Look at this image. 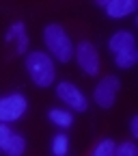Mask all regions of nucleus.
Segmentation results:
<instances>
[{"label":"nucleus","mask_w":138,"mask_h":156,"mask_svg":"<svg viewBox=\"0 0 138 156\" xmlns=\"http://www.w3.org/2000/svg\"><path fill=\"white\" fill-rule=\"evenodd\" d=\"M26 69H28V76L32 78V83L37 87H52L54 78H56V67H54V61L48 52H41V50H35V52H28L26 54Z\"/></svg>","instance_id":"f257e3e1"},{"label":"nucleus","mask_w":138,"mask_h":156,"mask_svg":"<svg viewBox=\"0 0 138 156\" xmlns=\"http://www.w3.org/2000/svg\"><path fill=\"white\" fill-rule=\"evenodd\" d=\"M48 117H50V122L56 124L58 128H71V124H73L71 111H65V108H52L48 113Z\"/></svg>","instance_id":"9b49d317"},{"label":"nucleus","mask_w":138,"mask_h":156,"mask_svg":"<svg viewBox=\"0 0 138 156\" xmlns=\"http://www.w3.org/2000/svg\"><path fill=\"white\" fill-rule=\"evenodd\" d=\"M73 56H76L78 65L82 67L84 74H89V76L99 74V54H97V48L91 41H86V39L80 41L73 48Z\"/></svg>","instance_id":"20e7f679"},{"label":"nucleus","mask_w":138,"mask_h":156,"mask_svg":"<svg viewBox=\"0 0 138 156\" xmlns=\"http://www.w3.org/2000/svg\"><path fill=\"white\" fill-rule=\"evenodd\" d=\"M0 152H5L7 156H22L26 152L24 136L13 132L7 124H0Z\"/></svg>","instance_id":"0eeeda50"},{"label":"nucleus","mask_w":138,"mask_h":156,"mask_svg":"<svg viewBox=\"0 0 138 156\" xmlns=\"http://www.w3.org/2000/svg\"><path fill=\"white\" fill-rule=\"evenodd\" d=\"M7 41H15V52L17 54H26L28 52V35L24 22H15L11 30L7 33Z\"/></svg>","instance_id":"1a4fd4ad"},{"label":"nucleus","mask_w":138,"mask_h":156,"mask_svg":"<svg viewBox=\"0 0 138 156\" xmlns=\"http://www.w3.org/2000/svg\"><path fill=\"white\" fill-rule=\"evenodd\" d=\"M56 95H58V100L65 102L71 111L82 113V111H86V108H89V100H86V95H84L80 89H78L73 83H67V80L58 83V85H56Z\"/></svg>","instance_id":"423d86ee"},{"label":"nucleus","mask_w":138,"mask_h":156,"mask_svg":"<svg viewBox=\"0 0 138 156\" xmlns=\"http://www.w3.org/2000/svg\"><path fill=\"white\" fill-rule=\"evenodd\" d=\"M136 61H138V50H136V48H132V50H123V52H119V54H114V63L119 65L121 69H130V67H134Z\"/></svg>","instance_id":"f8f14e48"},{"label":"nucleus","mask_w":138,"mask_h":156,"mask_svg":"<svg viewBox=\"0 0 138 156\" xmlns=\"http://www.w3.org/2000/svg\"><path fill=\"white\" fill-rule=\"evenodd\" d=\"M28 108V100L22 93H9L0 98V124L17 122Z\"/></svg>","instance_id":"7ed1b4c3"},{"label":"nucleus","mask_w":138,"mask_h":156,"mask_svg":"<svg viewBox=\"0 0 138 156\" xmlns=\"http://www.w3.org/2000/svg\"><path fill=\"white\" fill-rule=\"evenodd\" d=\"M132 134L138 136V117H136V115L132 117Z\"/></svg>","instance_id":"dca6fc26"},{"label":"nucleus","mask_w":138,"mask_h":156,"mask_svg":"<svg viewBox=\"0 0 138 156\" xmlns=\"http://www.w3.org/2000/svg\"><path fill=\"white\" fill-rule=\"evenodd\" d=\"M114 156H138V147L134 141H125L114 147Z\"/></svg>","instance_id":"2eb2a0df"},{"label":"nucleus","mask_w":138,"mask_h":156,"mask_svg":"<svg viewBox=\"0 0 138 156\" xmlns=\"http://www.w3.org/2000/svg\"><path fill=\"white\" fill-rule=\"evenodd\" d=\"M114 147H116V143L112 139H102L91 152V156H114Z\"/></svg>","instance_id":"4468645a"},{"label":"nucleus","mask_w":138,"mask_h":156,"mask_svg":"<svg viewBox=\"0 0 138 156\" xmlns=\"http://www.w3.org/2000/svg\"><path fill=\"white\" fill-rule=\"evenodd\" d=\"M119 89H121V80L116 76H104L102 80L97 83L95 91H93V100L97 102V106H102V108H112Z\"/></svg>","instance_id":"39448f33"},{"label":"nucleus","mask_w":138,"mask_h":156,"mask_svg":"<svg viewBox=\"0 0 138 156\" xmlns=\"http://www.w3.org/2000/svg\"><path fill=\"white\" fill-rule=\"evenodd\" d=\"M52 152H54V156H65L69 152V136L63 134V132L54 134V139H52Z\"/></svg>","instance_id":"ddd939ff"},{"label":"nucleus","mask_w":138,"mask_h":156,"mask_svg":"<svg viewBox=\"0 0 138 156\" xmlns=\"http://www.w3.org/2000/svg\"><path fill=\"white\" fill-rule=\"evenodd\" d=\"M106 13L112 17V20H121L125 15H132L136 9H138V2L136 0H106V2H99Z\"/></svg>","instance_id":"6e6552de"},{"label":"nucleus","mask_w":138,"mask_h":156,"mask_svg":"<svg viewBox=\"0 0 138 156\" xmlns=\"http://www.w3.org/2000/svg\"><path fill=\"white\" fill-rule=\"evenodd\" d=\"M108 48L114 52V54H119L123 50H132L136 48V39L130 30H119V33H114L110 37V41H108Z\"/></svg>","instance_id":"9d476101"},{"label":"nucleus","mask_w":138,"mask_h":156,"mask_svg":"<svg viewBox=\"0 0 138 156\" xmlns=\"http://www.w3.org/2000/svg\"><path fill=\"white\" fill-rule=\"evenodd\" d=\"M43 41L56 61L69 63L73 58V41L61 24H48L43 28Z\"/></svg>","instance_id":"f03ea898"}]
</instances>
